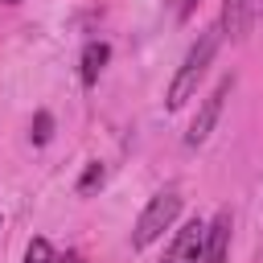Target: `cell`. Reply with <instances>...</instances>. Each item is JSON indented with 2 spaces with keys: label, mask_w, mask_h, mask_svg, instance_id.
Segmentation results:
<instances>
[{
  "label": "cell",
  "mask_w": 263,
  "mask_h": 263,
  "mask_svg": "<svg viewBox=\"0 0 263 263\" xmlns=\"http://www.w3.org/2000/svg\"><path fill=\"white\" fill-rule=\"evenodd\" d=\"M218 45H222V29L197 33V41L185 49V58H181V66H177V74H173V82H168V90H164V107H168V111H181V107L197 95V82L210 74Z\"/></svg>",
  "instance_id": "obj_1"
},
{
  "label": "cell",
  "mask_w": 263,
  "mask_h": 263,
  "mask_svg": "<svg viewBox=\"0 0 263 263\" xmlns=\"http://www.w3.org/2000/svg\"><path fill=\"white\" fill-rule=\"evenodd\" d=\"M177 218H181V189H177V185H164V189L152 193L148 205L140 210V218H136V226H132V247H136V251H148L152 242L164 238V230L177 226Z\"/></svg>",
  "instance_id": "obj_2"
},
{
  "label": "cell",
  "mask_w": 263,
  "mask_h": 263,
  "mask_svg": "<svg viewBox=\"0 0 263 263\" xmlns=\"http://www.w3.org/2000/svg\"><path fill=\"white\" fill-rule=\"evenodd\" d=\"M230 90H234V74L218 78V86L201 99V107H197V115H193V123H189V132H185V144H189V148H197V144H205V140H210V132H214V127H218V119H222V107H226Z\"/></svg>",
  "instance_id": "obj_3"
},
{
  "label": "cell",
  "mask_w": 263,
  "mask_h": 263,
  "mask_svg": "<svg viewBox=\"0 0 263 263\" xmlns=\"http://www.w3.org/2000/svg\"><path fill=\"white\" fill-rule=\"evenodd\" d=\"M255 25H263V0H222V37L247 41Z\"/></svg>",
  "instance_id": "obj_4"
},
{
  "label": "cell",
  "mask_w": 263,
  "mask_h": 263,
  "mask_svg": "<svg viewBox=\"0 0 263 263\" xmlns=\"http://www.w3.org/2000/svg\"><path fill=\"white\" fill-rule=\"evenodd\" d=\"M201 247H205V222L189 218L185 226H177V234H173L160 263H201Z\"/></svg>",
  "instance_id": "obj_5"
},
{
  "label": "cell",
  "mask_w": 263,
  "mask_h": 263,
  "mask_svg": "<svg viewBox=\"0 0 263 263\" xmlns=\"http://www.w3.org/2000/svg\"><path fill=\"white\" fill-rule=\"evenodd\" d=\"M230 234H234V218H230V210H218V214L205 222L201 263H230Z\"/></svg>",
  "instance_id": "obj_6"
},
{
  "label": "cell",
  "mask_w": 263,
  "mask_h": 263,
  "mask_svg": "<svg viewBox=\"0 0 263 263\" xmlns=\"http://www.w3.org/2000/svg\"><path fill=\"white\" fill-rule=\"evenodd\" d=\"M107 62H111V45L107 41H86L82 53H78V82L90 90L99 82V74L107 70Z\"/></svg>",
  "instance_id": "obj_7"
},
{
  "label": "cell",
  "mask_w": 263,
  "mask_h": 263,
  "mask_svg": "<svg viewBox=\"0 0 263 263\" xmlns=\"http://www.w3.org/2000/svg\"><path fill=\"white\" fill-rule=\"evenodd\" d=\"M25 263H58V251L49 247V238H29V247H25Z\"/></svg>",
  "instance_id": "obj_8"
},
{
  "label": "cell",
  "mask_w": 263,
  "mask_h": 263,
  "mask_svg": "<svg viewBox=\"0 0 263 263\" xmlns=\"http://www.w3.org/2000/svg\"><path fill=\"white\" fill-rule=\"evenodd\" d=\"M103 177H107V168H103L99 160H90V164H86V173L78 177V193H82V197H86V193H95V189L103 185Z\"/></svg>",
  "instance_id": "obj_9"
},
{
  "label": "cell",
  "mask_w": 263,
  "mask_h": 263,
  "mask_svg": "<svg viewBox=\"0 0 263 263\" xmlns=\"http://www.w3.org/2000/svg\"><path fill=\"white\" fill-rule=\"evenodd\" d=\"M29 136H33V144H49V136H53V115H49V111H37Z\"/></svg>",
  "instance_id": "obj_10"
},
{
  "label": "cell",
  "mask_w": 263,
  "mask_h": 263,
  "mask_svg": "<svg viewBox=\"0 0 263 263\" xmlns=\"http://www.w3.org/2000/svg\"><path fill=\"white\" fill-rule=\"evenodd\" d=\"M197 4H201V0H173V8H177V21H189V16L197 12Z\"/></svg>",
  "instance_id": "obj_11"
},
{
  "label": "cell",
  "mask_w": 263,
  "mask_h": 263,
  "mask_svg": "<svg viewBox=\"0 0 263 263\" xmlns=\"http://www.w3.org/2000/svg\"><path fill=\"white\" fill-rule=\"evenodd\" d=\"M58 263H86L78 251H66V255H58Z\"/></svg>",
  "instance_id": "obj_12"
},
{
  "label": "cell",
  "mask_w": 263,
  "mask_h": 263,
  "mask_svg": "<svg viewBox=\"0 0 263 263\" xmlns=\"http://www.w3.org/2000/svg\"><path fill=\"white\" fill-rule=\"evenodd\" d=\"M0 4H16V0H0Z\"/></svg>",
  "instance_id": "obj_13"
},
{
  "label": "cell",
  "mask_w": 263,
  "mask_h": 263,
  "mask_svg": "<svg viewBox=\"0 0 263 263\" xmlns=\"http://www.w3.org/2000/svg\"><path fill=\"white\" fill-rule=\"evenodd\" d=\"M0 222H4V218H0Z\"/></svg>",
  "instance_id": "obj_14"
}]
</instances>
